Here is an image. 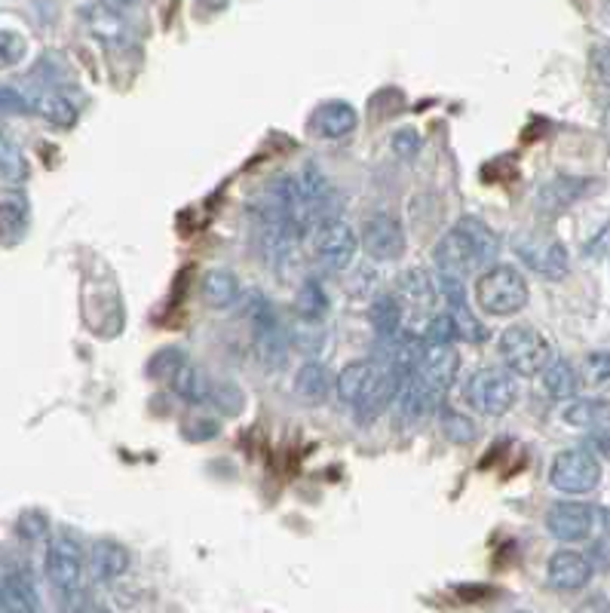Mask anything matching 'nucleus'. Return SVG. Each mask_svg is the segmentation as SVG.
Segmentation results:
<instances>
[{
	"label": "nucleus",
	"mask_w": 610,
	"mask_h": 613,
	"mask_svg": "<svg viewBox=\"0 0 610 613\" xmlns=\"http://www.w3.org/2000/svg\"><path fill=\"white\" fill-rule=\"evenodd\" d=\"M497 234L478 218H460L433 249V261L445 276L466 279L470 273L488 267L497 258Z\"/></svg>",
	"instance_id": "nucleus-1"
},
{
	"label": "nucleus",
	"mask_w": 610,
	"mask_h": 613,
	"mask_svg": "<svg viewBox=\"0 0 610 613\" xmlns=\"http://www.w3.org/2000/svg\"><path fill=\"white\" fill-rule=\"evenodd\" d=\"M399 380L402 377L393 375L381 362H350L335 380V392L344 405L357 409L359 417L369 421V417H377L396 399Z\"/></svg>",
	"instance_id": "nucleus-2"
},
{
	"label": "nucleus",
	"mask_w": 610,
	"mask_h": 613,
	"mask_svg": "<svg viewBox=\"0 0 610 613\" xmlns=\"http://www.w3.org/2000/svg\"><path fill=\"white\" fill-rule=\"evenodd\" d=\"M475 301L491 316H512L527 304L525 273L512 264H494L475 283Z\"/></svg>",
	"instance_id": "nucleus-3"
},
{
	"label": "nucleus",
	"mask_w": 610,
	"mask_h": 613,
	"mask_svg": "<svg viewBox=\"0 0 610 613\" xmlns=\"http://www.w3.org/2000/svg\"><path fill=\"white\" fill-rule=\"evenodd\" d=\"M466 405L485 417H503L519 402V377L507 368H478L463 387Z\"/></svg>",
	"instance_id": "nucleus-4"
},
{
	"label": "nucleus",
	"mask_w": 610,
	"mask_h": 613,
	"mask_svg": "<svg viewBox=\"0 0 610 613\" xmlns=\"http://www.w3.org/2000/svg\"><path fill=\"white\" fill-rule=\"evenodd\" d=\"M500 359L507 365V372L515 377H537L543 365L552 359L549 341L543 338L534 325H509L500 335Z\"/></svg>",
	"instance_id": "nucleus-5"
},
{
	"label": "nucleus",
	"mask_w": 610,
	"mask_h": 613,
	"mask_svg": "<svg viewBox=\"0 0 610 613\" xmlns=\"http://www.w3.org/2000/svg\"><path fill=\"white\" fill-rule=\"evenodd\" d=\"M47 577H50L52 589L65 601H74L80 596V586H84V549L71 534L52 537L50 549H47Z\"/></svg>",
	"instance_id": "nucleus-6"
},
{
	"label": "nucleus",
	"mask_w": 610,
	"mask_h": 613,
	"mask_svg": "<svg viewBox=\"0 0 610 613\" xmlns=\"http://www.w3.org/2000/svg\"><path fill=\"white\" fill-rule=\"evenodd\" d=\"M601 478V460L586 448H568L552 460L549 485L561 495H589Z\"/></svg>",
	"instance_id": "nucleus-7"
},
{
	"label": "nucleus",
	"mask_w": 610,
	"mask_h": 613,
	"mask_svg": "<svg viewBox=\"0 0 610 613\" xmlns=\"http://www.w3.org/2000/svg\"><path fill=\"white\" fill-rule=\"evenodd\" d=\"M458 368H460V353L455 350V343L424 341L408 375L418 377L426 390L436 392L439 399H445V392H448V387H451L455 377H458Z\"/></svg>",
	"instance_id": "nucleus-8"
},
{
	"label": "nucleus",
	"mask_w": 610,
	"mask_h": 613,
	"mask_svg": "<svg viewBox=\"0 0 610 613\" xmlns=\"http://www.w3.org/2000/svg\"><path fill=\"white\" fill-rule=\"evenodd\" d=\"M0 608L7 613H40L35 577L28 564L7 559L0 564Z\"/></svg>",
	"instance_id": "nucleus-9"
},
{
	"label": "nucleus",
	"mask_w": 610,
	"mask_h": 613,
	"mask_svg": "<svg viewBox=\"0 0 610 613\" xmlns=\"http://www.w3.org/2000/svg\"><path fill=\"white\" fill-rule=\"evenodd\" d=\"M359 246L374 261H399L406 255V227L390 212H377L362 227Z\"/></svg>",
	"instance_id": "nucleus-10"
},
{
	"label": "nucleus",
	"mask_w": 610,
	"mask_h": 613,
	"mask_svg": "<svg viewBox=\"0 0 610 613\" xmlns=\"http://www.w3.org/2000/svg\"><path fill=\"white\" fill-rule=\"evenodd\" d=\"M252 313V331H254V353L261 356V362L267 365V368H283V362H286V335H283V328L276 323V313H273V306L261 298V295H254V306L249 310Z\"/></svg>",
	"instance_id": "nucleus-11"
},
{
	"label": "nucleus",
	"mask_w": 610,
	"mask_h": 613,
	"mask_svg": "<svg viewBox=\"0 0 610 613\" xmlns=\"http://www.w3.org/2000/svg\"><path fill=\"white\" fill-rule=\"evenodd\" d=\"M595 506L580 503V500H559L552 510L546 512V528L561 543H580L589 540L595 530Z\"/></svg>",
	"instance_id": "nucleus-12"
},
{
	"label": "nucleus",
	"mask_w": 610,
	"mask_h": 613,
	"mask_svg": "<svg viewBox=\"0 0 610 613\" xmlns=\"http://www.w3.org/2000/svg\"><path fill=\"white\" fill-rule=\"evenodd\" d=\"M359 252V237L357 230L340 218L323 222L316 227V255L325 261V267L332 271H347Z\"/></svg>",
	"instance_id": "nucleus-13"
},
{
	"label": "nucleus",
	"mask_w": 610,
	"mask_h": 613,
	"mask_svg": "<svg viewBox=\"0 0 610 613\" xmlns=\"http://www.w3.org/2000/svg\"><path fill=\"white\" fill-rule=\"evenodd\" d=\"M393 298L399 301L402 313L411 310V313H424V316H433L441 304V291H439V279L436 273L430 271H406L399 279H396V291Z\"/></svg>",
	"instance_id": "nucleus-14"
},
{
	"label": "nucleus",
	"mask_w": 610,
	"mask_h": 613,
	"mask_svg": "<svg viewBox=\"0 0 610 613\" xmlns=\"http://www.w3.org/2000/svg\"><path fill=\"white\" fill-rule=\"evenodd\" d=\"M515 252L531 271H537L546 279H561L568 273V252L559 239L527 234V237L515 239Z\"/></svg>",
	"instance_id": "nucleus-15"
},
{
	"label": "nucleus",
	"mask_w": 610,
	"mask_h": 613,
	"mask_svg": "<svg viewBox=\"0 0 610 613\" xmlns=\"http://www.w3.org/2000/svg\"><path fill=\"white\" fill-rule=\"evenodd\" d=\"M595 574V564L589 555L576 552V549H559L552 559H549V567H546V579L556 592H576L583 589Z\"/></svg>",
	"instance_id": "nucleus-16"
},
{
	"label": "nucleus",
	"mask_w": 610,
	"mask_h": 613,
	"mask_svg": "<svg viewBox=\"0 0 610 613\" xmlns=\"http://www.w3.org/2000/svg\"><path fill=\"white\" fill-rule=\"evenodd\" d=\"M84 22L89 35L104 47H126L129 43V22L111 3H102V0L89 3L84 10Z\"/></svg>",
	"instance_id": "nucleus-17"
},
{
	"label": "nucleus",
	"mask_w": 610,
	"mask_h": 613,
	"mask_svg": "<svg viewBox=\"0 0 610 613\" xmlns=\"http://www.w3.org/2000/svg\"><path fill=\"white\" fill-rule=\"evenodd\" d=\"M166 384H170L172 390L178 392L185 402H190V405H209V402H212V387H215V380L206 375L203 368H197L194 362H187V359H182V362L172 368Z\"/></svg>",
	"instance_id": "nucleus-18"
},
{
	"label": "nucleus",
	"mask_w": 610,
	"mask_h": 613,
	"mask_svg": "<svg viewBox=\"0 0 610 613\" xmlns=\"http://www.w3.org/2000/svg\"><path fill=\"white\" fill-rule=\"evenodd\" d=\"M310 126H313L316 136L323 138H347L359 126V114L353 104L335 99V102H323L313 111Z\"/></svg>",
	"instance_id": "nucleus-19"
},
{
	"label": "nucleus",
	"mask_w": 610,
	"mask_h": 613,
	"mask_svg": "<svg viewBox=\"0 0 610 613\" xmlns=\"http://www.w3.org/2000/svg\"><path fill=\"white\" fill-rule=\"evenodd\" d=\"M543 390L549 399H556V402H568V399H574L576 392H580V372L574 368V362H568V359H549L546 365H543Z\"/></svg>",
	"instance_id": "nucleus-20"
},
{
	"label": "nucleus",
	"mask_w": 610,
	"mask_h": 613,
	"mask_svg": "<svg viewBox=\"0 0 610 613\" xmlns=\"http://www.w3.org/2000/svg\"><path fill=\"white\" fill-rule=\"evenodd\" d=\"M89 567H92L96 579L111 583L129 571V552H126V546L114 543V540H99L89 549Z\"/></svg>",
	"instance_id": "nucleus-21"
},
{
	"label": "nucleus",
	"mask_w": 610,
	"mask_h": 613,
	"mask_svg": "<svg viewBox=\"0 0 610 613\" xmlns=\"http://www.w3.org/2000/svg\"><path fill=\"white\" fill-rule=\"evenodd\" d=\"M28 111H35L37 117H43L52 126H62V129L77 123V108L55 89H40L35 96H28Z\"/></svg>",
	"instance_id": "nucleus-22"
},
{
	"label": "nucleus",
	"mask_w": 610,
	"mask_h": 613,
	"mask_svg": "<svg viewBox=\"0 0 610 613\" xmlns=\"http://www.w3.org/2000/svg\"><path fill=\"white\" fill-rule=\"evenodd\" d=\"M28 224L32 215H28V200L22 193H10L0 200V242L7 246L22 242V237L28 234Z\"/></svg>",
	"instance_id": "nucleus-23"
},
{
	"label": "nucleus",
	"mask_w": 610,
	"mask_h": 613,
	"mask_svg": "<svg viewBox=\"0 0 610 613\" xmlns=\"http://www.w3.org/2000/svg\"><path fill=\"white\" fill-rule=\"evenodd\" d=\"M200 291H203L206 304L215 306V310H227L239 301V279L231 271L215 267V271H206Z\"/></svg>",
	"instance_id": "nucleus-24"
},
{
	"label": "nucleus",
	"mask_w": 610,
	"mask_h": 613,
	"mask_svg": "<svg viewBox=\"0 0 610 613\" xmlns=\"http://www.w3.org/2000/svg\"><path fill=\"white\" fill-rule=\"evenodd\" d=\"M332 387L335 384H332V375L323 362H307L295 375V396H301L304 402H323Z\"/></svg>",
	"instance_id": "nucleus-25"
},
{
	"label": "nucleus",
	"mask_w": 610,
	"mask_h": 613,
	"mask_svg": "<svg viewBox=\"0 0 610 613\" xmlns=\"http://www.w3.org/2000/svg\"><path fill=\"white\" fill-rule=\"evenodd\" d=\"M295 310L304 323H323L325 313H328V295H325L323 283L320 279H307L304 286L298 289V298H295Z\"/></svg>",
	"instance_id": "nucleus-26"
},
{
	"label": "nucleus",
	"mask_w": 610,
	"mask_h": 613,
	"mask_svg": "<svg viewBox=\"0 0 610 613\" xmlns=\"http://www.w3.org/2000/svg\"><path fill=\"white\" fill-rule=\"evenodd\" d=\"M605 402L601 399H568V405L561 411L564 424L583 426V429H595L598 424H605Z\"/></svg>",
	"instance_id": "nucleus-27"
},
{
	"label": "nucleus",
	"mask_w": 610,
	"mask_h": 613,
	"mask_svg": "<svg viewBox=\"0 0 610 613\" xmlns=\"http://www.w3.org/2000/svg\"><path fill=\"white\" fill-rule=\"evenodd\" d=\"M445 310H448V316H451L455 341H473V343L488 341V328L478 323L473 313L466 310V301H463V304H445Z\"/></svg>",
	"instance_id": "nucleus-28"
},
{
	"label": "nucleus",
	"mask_w": 610,
	"mask_h": 613,
	"mask_svg": "<svg viewBox=\"0 0 610 613\" xmlns=\"http://www.w3.org/2000/svg\"><path fill=\"white\" fill-rule=\"evenodd\" d=\"M586 188V182H580V178H556V182H549L546 188H540V205H546L549 212H561L564 205H571L583 193Z\"/></svg>",
	"instance_id": "nucleus-29"
},
{
	"label": "nucleus",
	"mask_w": 610,
	"mask_h": 613,
	"mask_svg": "<svg viewBox=\"0 0 610 613\" xmlns=\"http://www.w3.org/2000/svg\"><path fill=\"white\" fill-rule=\"evenodd\" d=\"M0 178L10 185H22L28 178V160L18 151L16 141L0 133Z\"/></svg>",
	"instance_id": "nucleus-30"
},
{
	"label": "nucleus",
	"mask_w": 610,
	"mask_h": 613,
	"mask_svg": "<svg viewBox=\"0 0 610 613\" xmlns=\"http://www.w3.org/2000/svg\"><path fill=\"white\" fill-rule=\"evenodd\" d=\"M372 323L377 338H393L402 331V306L393 295H384L377 304L372 306Z\"/></svg>",
	"instance_id": "nucleus-31"
},
{
	"label": "nucleus",
	"mask_w": 610,
	"mask_h": 613,
	"mask_svg": "<svg viewBox=\"0 0 610 613\" xmlns=\"http://www.w3.org/2000/svg\"><path fill=\"white\" fill-rule=\"evenodd\" d=\"M439 411H441V429H445L448 439H455V442H473L475 426L470 424V417H463L460 411L448 409V405H439Z\"/></svg>",
	"instance_id": "nucleus-32"
},
{
	"label": "nucleus",
	"mask_w": 610,
	"mask_h": 613,
	"mask_svg": "<svg viewBox=\"0 0 610 613\" xmlns=\"http://www.w3.org/2000/svg\"><path fill=\"white\" fill-rule=\"evenodd\" d=\"M25 59V37L16 32H0V71L13 68Z\"/></svg>",
	"instance_id": "nucleus-33"
},
{
	"label": "nucleus",
	"mask_w": 610,
	"mask_h": 613,
	"mask_svg": "<svg viewBox=\"0 0 610 613\" xmlns=\"http://www.w3.org/2000/svg\"><path fill=\"white\" fill-rule=\"evenodd\" d=\"M0 114H28V96L13 86L0 84Z\"/></svg>",
	"instance_id": "nucleus-34"
},
{
	"label": "nucleus",
	"mask_w": 610,
	"mask_h": 613,
	"mask_svg": "<svg viewBox=\"0 0 610 613\" xmlns=\"http://www.w3.org/2000/svg\"><path fill=\"white\" fill-rule=\"evenodd\" d=\"M47 530H50V522H47V515H40V512L32 510L18 518V534H22L25 540H40Z\"/></svg>",
	"instance_id": "nucleus-35"
},
{
	"label": "nucleus",
	"mask_w": 610,
	"mask_h": 613,
	"mask_svg": "<svg viewBox=\"0 0 610 613\" xmlns=\"http://www.w3.org/2000/svg\"><path fill=\"white\" fill-rule=\"evenodd\" d=\"M421 145H424V138L418 129H399V133H393V151L399 153V157H414V153L421 151Z\"/></svg>",
	"instance_id": "nucleus-36"
},
{
	"label": "nucleus",
	"mask_w": 610,
	"mask_h": 613,
	"mask_svg": "<svg viewBox=\"0 0 610 613\" xmlns=\"http://www.w3.org/2000/svg\"><path fill=\"white\" fill-rule=\"evenodd\" d=\"M608 353H595V356H589V375L595 372V380H598V384H608Z\"/></svg>",
	"instance_id": "nucleus-37"
},
{
	"label": "nucleus",
	"mask_w": 610,
	"mask_h": 613,
	"mask_svg": "<svg viewBox=\"0 0 610 613\" xmlns=\"http://www.w3.org/2000/svg\"><path fill=\"white\" fill-rule=\"evenodd\" d=\"M197 7H200V10H206V13H219V10H224V7H227V0H197Z\"/></svg>",
	"instance_id": "nucleus-38"
},
{
	"label": "nucleus",
	"mask_w": 610,
	"mask_h": 613,
	"mask_svg": "<svg viewBox=\"0 0 610 613\" xmlns=\"http://www.w3.org/2000/svg\"><path fill=\"white\" fill-rule=\"evenodd\" d=\"M77 613H108V611H102V608H92V604H84V608H80Z\"/></svg>",
	"instance_id": "nucleus-39"
},
{
	"label": "nucleus",
	"mask_w": 610,
	"mask_h": 613,
	"mask_svg": "<svg viewBox=\"0 0 610 613\" xmlns=\"http://www.w3.org/2000/svg\"><path fill=\"white\" fill-rule=\"evenodd\" d=\"M117 3H126V7H129V3H138V0H117Z\"/></svg>",
	"instance_id": "nucleus-40"
},
{
	"label": "nucleus",
	"mask_w": 610,
	"mask_h": 613,
	"mask_svg": "<svg viewBox=\"0 0 610 613\" xmlns=\"http://www.w3.org/2000/svg\"><path fill=\"white\" fill-rule=\"evenodd\" d=\"M512 613H527V611H512Z\"/></svg>",
	"instance_id": "nucleus-41"
},
{
	"label": "nucleus",
	"mask_w": 610,
	"mask_h": 613,
	"mask_svg": "<svg viewBox=\"0 0 610 613\" xmlns=\"http://www.w3.org/2000/svg\"><path fill=\"white\" fill-rule=\"evenodd\" d=\"M0 611H3V608H0Z\"/></svg>",
	"instance_id": "nucleus-42"
}]
</instances>
